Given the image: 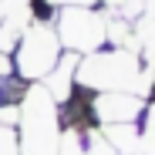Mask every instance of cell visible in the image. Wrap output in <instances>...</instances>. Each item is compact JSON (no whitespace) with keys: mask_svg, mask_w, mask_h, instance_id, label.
Segmentation results:
<instances>
[{"mask_svg":"<svg viewBox=\"0 0 155 155\" xmlns=\"http://www.w3.org/2000/svg\"><path fill=\"white\" fill-rule=\"evenodd\" d=\"M17 138L20 155H61V105L44 84H27L17 108Z\"/></svg>","mask_w":155,"mask_h":155,"instance_id":"cell-2","label":"cell"},{"mask_svg":"<svg viewBox=\"0 0 155 155\" xmlns=\"http://www.w3.org/2000/svg\"><path fill=\"white\" fill-rule=\"evenodd\" d=\"M54 31L61 37V47L78 58L108 47V17L94 7H58Z\"/></svg>","mask_w":155,"mask_h":155,"instance_id":"cell-4","label":"cell"},{"mask_svg":"<svg viewBox=\"0 0 155 155\" xmlns=\"http://www.w3.org/2000/svg\"><path fill=\"white\" fill-rule=\"evenodd\" d=\"M74 84L84 91H128L148 98L155 88V68L145 64V58L132 47H101L94 54H84L78 61Z\"/></svg>","mask_w":155,"mask_h":155,"instance_id":"cell-1","label":"cell"},{"mask_svg":"<svg viewBox=\"0 0 155 155\" xmlns=\"http://www.w3.org/2000/svg\"><path fill=\"white\" fill-rule=\"evenodd\" d=\"M105 4H115V7H125V4H132V0H105Z\"/></svg>","mask_w":155,"mask_h":155,"instance_id":"cell-8","label":"cell"},{"mask_svg":"<svg viewBox=\"0 0 155 155\" xmlns=\"http://www.w3.org/2000/svg\"><path fill=\"white\" fill-rule=\"evenodd\" d=\"M88 105H91V121L94 128L105 125H132L142 121L145 115V98L142 94H128V91H88Z\"/></svg>","mask_w":155,"mask_h":155,"instance_id":"cell-5","label":"cell"},{"mask_svg":"<svg viewBox=\"0 0 155 155\" xmlns=\"http://www.w3.org/2000/svg\"><path fill=\"white\" fill-rule=\"evenodd\" d=\"M0 155H20L17 125H7V121H0Z\"/></svg>","mask_w":155,"mask_h":155,"instance_id":"cell-7","label":"cell"},{"mask_svg":"<svg viewBox=\"0 0 155 155\" xmlns=\"http://www.w3.org/2000/svg\"><path fill=\"white\" fill-rule=\"evenodd\" d=\"M64 54L61 47V37L54 31V20H41V17H31V24L24 27L17 47L10 51V64H14V74L27 84H41L44 78L58 68Z\"/></svg>","mask_w":155,"mask_h":155,"instance_id":"cell-3","label":"cell"},{"mask_svg":"<svg viewBox=\"0 0 155 155\" xmlns=\"http://www.w3.org/2000/svg\"><path fill=\"white\" fill-rule=\"evenodd\" d=\"M135 155H155V111L148 108L145 125H142V138H138V152Z\"/></svg>","mask_w":155,"mask_h":155,"instance_id":"cell-6","label":"cell"}]
</instances>
